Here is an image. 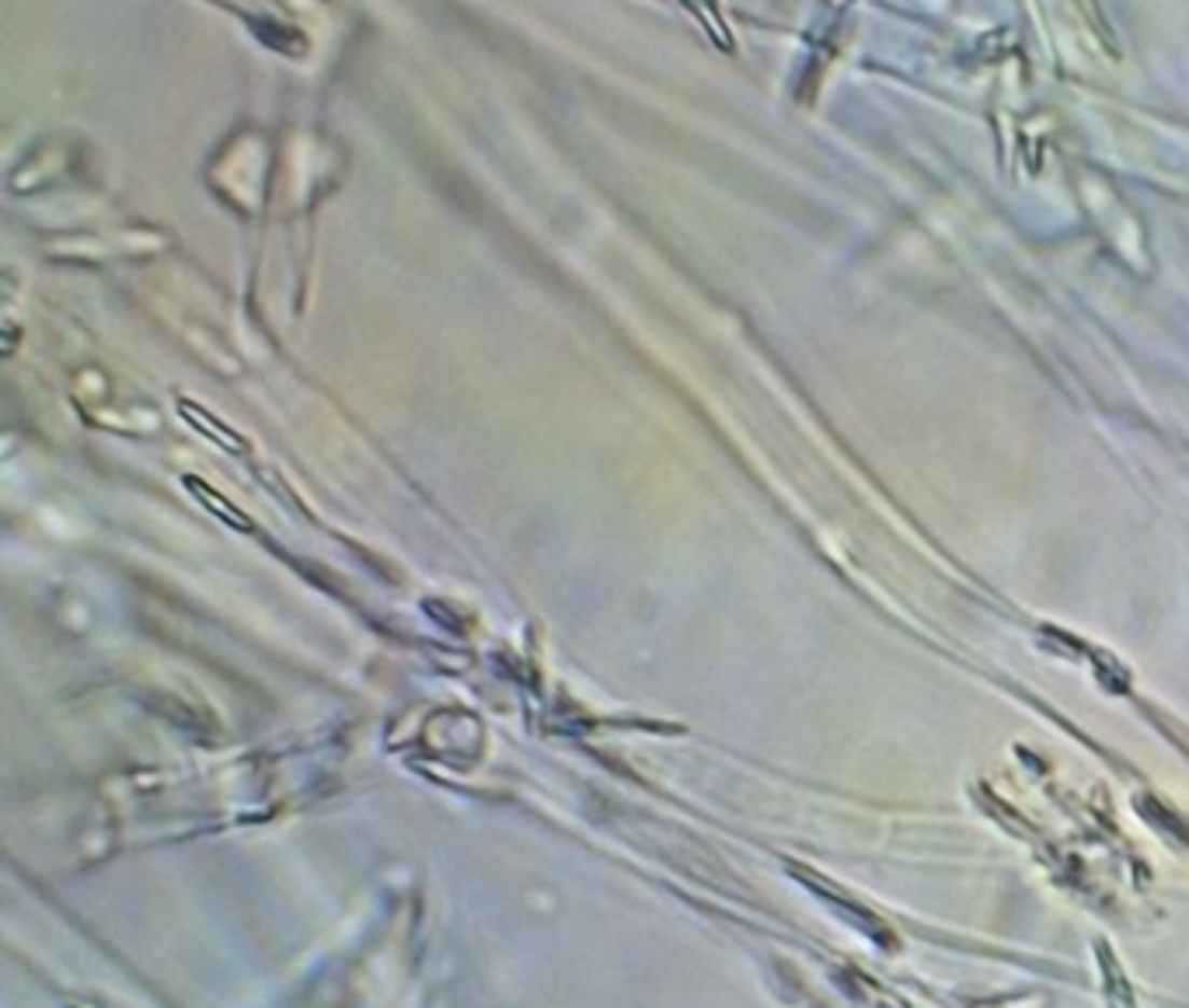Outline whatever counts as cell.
<instances>
[{"mask_svg": "<svg viewBox=\"0 0 1189 1008\" xmlns=\"http://www.w3.org/2000/svg\"><path fill=\"white\" fill-rule=\"evenodd\" d=\"M189 488H192V493H199V496H203L206 502H213V507H210L213 513L227 516V521H231V524H237V527H248V521H245V516L237 513V510H231V502H227V499L220 502V499H217V493H213V488H206L203 482H192V479H189Z\"/></svg>", "mask_w": 1189, "mask_h": 1008, "instance_id": "obj_1", "label": "cell"}]
</instances>
